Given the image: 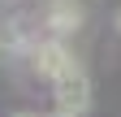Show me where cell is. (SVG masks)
<instances>
[{
  "mask_svg": "<svg viewBox=\"0 0 121 117\" xmlns=\"http://www.w3.org/2000/svg\"><path fill=\"white\" fill-rule=\"evenodd\" d=\"M52 104L60 113H73V117H82L91 108V78H86V69L78 61H69L60 74L52 78Z\"/></svg>",
  "mask_w": 121,
  "mask_h": 117,
  "instance_id": "1",
  "label": "cell"
},
{
  "mask_svg": "<svg viewBox=\"0 0 121 117\" xmlns=\"http://www.w3.org/2000/svg\"><path fill=\"white\" fill-rule=\"evenodd\" d=\"M26 52H30V69H35V78H43V82H52L60 69L73 61V52L65 48V39H60V35L30 39V43H26Z\"/></svg>",
  "mask_w": 121,
  "mask_h": 117,
  "instance_id": "2",
  "label": "cell"
},
{
  "mask_svg": "<svg viewBox=\"0 0 121 117\" xmlns=\"http://www.w3.org/2000/svg\"><path fill=\"white\" fill-rule=\"evenodd\" d=\"M82 26V9L73 4V0H52V9H48V18H43V31L48 35H73Z\"/></svg>",
  "mask_w": 121,
  "mask_h": 117,
  "instance_id": "3",
  "label": "cell"
},
{
  "mask_svg": "<svg viewBox=\"0 0 121 117\" xmlns=\"http://www.w3.org/2000/svg\"><path fill=\"white\" fill-rule=\"evenodd\" d=\"M9 117H39V113H9Z\"/></svg>",
  "mask_w": 121,
  "mask_h": 117,
  "instance_id": "4",
  "label": "cell"
},
{
  "mask_svg": "<svg viewBox=\"0 0 121 117\" xmlns=\"http://www.w3.org/2000/svg\"><path fill=\"white\" fill-rule=\"evenodd\" d=\"M117 35H121V9H117Z\"/></svg>",
  "mask_w": 121,
  "mask_h": 117,
  "instance_id": "5",
  "label": "cell"
},
{
  "mask_svg": "<svg viewBox=\"0 0 121 117\" xmlns=\"http://www.w3.org/2000/svg\"><path fill=\"white\" fill-rule=\"evenodd\" d=\"M52 117H73V113H60V108H56V113H52Z\"/></svg>",
  "mask_w": 121,
  "mask_h": 117,
  "instance_id": "6",
  "label": "cell"
}]
</instances>
